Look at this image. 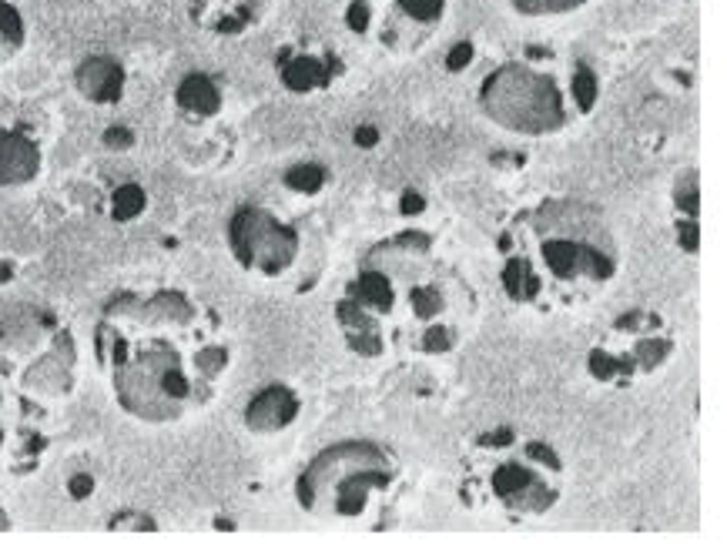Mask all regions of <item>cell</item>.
Wrapping results in <instances>:
<instances>
[{"label":"cell","instance_id":"d6986e66","mask_svg":"<svg viewBox=\"0 0 727 559\" xmlns=\"http://www.w3.org/2000/svg\"><path fill=\"white\" fill-rule=\"evenodd\" d=\"M587 0H513V7L526 17H547V14H570L583 7Z\"/></svg>","mask_w":727,"mask_h":559},{"label":"cell","instance_id":"ac0fdd59","mask_svg":"<svg viewBox=\"0 0 727 559\" xmlns=\"http://www.w3.org/2000/svg\"><path fill=\"white\" fill-rule=\"evenodd\" d=\"M325 185V168L322 165H295L285 171V188L299 191V195H315Z\"/></svg>","mask_w":727,"mask_h":559},{"label":"cell","instance_id":"d4e9b609","mask_svg":"<svg viewBox=\"0 0 727 559\" xmlns=\"http://www.w3.org/2000/svg\"><path fill=\"white\" fill-rule=\"evenodd\" d=\"M376 141H379V131L376 128H369V124L356 128V144H359V148H372Z\"/></svg>","mask_w":727,"mask_h":559},{"label":"cell","instance_id":"8fae6325","mask_svg":"<svg viewBox=\"0 0 727 559\" xmlns=\"http://www.w3.org/2000/svg\"><path fill=\"white\" fill-rule=\"evenodd\" d=\"M299 409L302 402L289 385H265L245 406V426L255 436H272V432L289 429L295 416H299Z\"/></svg>","mask_w":727,"mask_h":559},{"label":"cell","instance_id":"9c48e42d","mask_svg":"<svg viewBox=\"0 0 727 559\" xmlns=\"http://www.w3.org/2000/svg\"><path fill=\"white\" fill-rule=\"evenodd\" d=\"M41 416V402L0 385V462H11L17 472H27L41 459L47 446Z\"/></svg>","mask_w":727,"mask_h":559},{"label":"cell","instance_id":"3957f363","mask_svg":"<svg viewBox=\"0 0 727 559\" xmlns=\"http://www.w3.org/2000/svg\"><path fill=\"white\" fill-rule=\"evenodd\" d=\"M369 258L389 275L392 285L389 315L382 322L386 349L392 339L399 352L413 355L453 352L470 325L476 302L470 285L433 255V242L419 231H406L372 248Z\"/></svg>","mask_w":727,"mask_h":559},{"label":"cell","instance_id":"8992f818","mask_svg":"<svg viewBox=\"0 0 727 559\" xmlns=\"http://www.w3.org/2000/svg\"><path fill=\"white\" fill-rule=\"evenodd\" d=\"M513 456L493 459L483 452V466L470 469L473 483L466 486V503H486L496 506L513 523L530 516H543L557 506L560 499V456L553 452L550 442L540 439H516Z\"/></svg>","mask_w":727,"mask_h":559},{"label":"cell","instance_id":"2e32d148","mask_svg":"<svg viewBox=\"0 0 727 559\" xmlns=\"http://www.w3.org/2000/svg\"><path fill=\"white\" fill-rule=\"evenodd\" d=\"M145 205H148V198H145V191H141V185H121L118 191H114L111 218L114 221H131L145 211Z\"/></svg>","mask_w":727,"mask_h":559},{"label":"cell","instance_id":"7a4b0ae2","mask_svg":"<svg viewBox=\"0 0 727 559\" xmlns=\"http://www.w3.org/2000/svg\"><path fill=\"white\" fill-rule=\"evenodd\" d=\"M503 285L516 305L570 308L617 275V242L607 215L590 201L547 198L500 238Z\"/></svg>","mask_w":727,"mask_h":559},{"label":"cell","instance_id":"30bf717a","mask_svg":"<svg viewBox=\"0 0 727 559\" xmlns=\"http://www.w3.org/2000/svg\"><path fill=\"white\" fill-rule=\"evenodd\" d=\"M44 151L27 128L0 124V188H21L41 175Z\"/></svg>","mask_w":727,"mask_h":559},{"label":"cell","instance_id":"6da1fadb","mask_svg":"<svg viewBox=\"0 0 727 559\" xmlns=\"http://www.w3.org/2000/svg\"><path fill=\"white\" fill-rule=\"evenodd\" d=\"M94 352L114 402L158 426L202 412L232 369L218 315L181 288L111 298L94 325Z\"/></svg>","mask_w":727,"mask_h":559},{"label":"cell","instance_id":"4fadbf2b","mask_svg":"<svg viewBox=\"0 0 727 559\" xmlns=\"http://www.w3.org/2000/svg\"><path fill=\"white\" fill-rule=\"evenodd\" d=\"M339 71V61L329 57V61H319V57H292V51L279 54V74L282 84L295 94H309L315 88H325L332 81V74Z\"/></svg>","mask_w":727,"mask_h":559},{"label":"cell","instance_id":"5bb4252c","mask_svg":"<svg viewBox=\"0 0 727 559\" xmlns=\"http://www.w3.org/2000/svg\"><path fill=\"white\" fill-rule=\"evenodd\" d=\"M175 101L188 118H202V121L215 118V114L222 111V91H218V84L208 74H198V71L188 74L185 81L178 84Z\"/></svg>","mask_w":727,"mask_h":559},{"label":"cell","instance_id":"4316f807","mask_svg":"<svg viewBox=\"0 0 727 559\" xmlns=\"http://www.w3.org/2000/svg\"><path fill=\"white\" fill-rule=\"evenodd\" d=\"M0 529H7V513L0 509Z\"/></svg>","mask_w":727,"mask_h":559},{"label":"cell","instance_id":"5b68a950","mask_svg":"<svg viewBox=\"0 0 727 559\" xmlns=\"http://www.w3.org/2000/svg\"><path fill=\"white\" fill-rule=\"evenodd\" d=\"M0 379L34 402L61 399L74 389L71 332L44 308H21L0 318Z\"/></svg>","mask_w":727,"mask_h":559},{"label":"cell","instance_id":"ba28073f","mask_svg":"<svg viewBox=\"0 0 727 559\" xmlns=\"http://www.w3.org/2000/svg\"><path fill=\"white\" fill-rule=\"evenodd\" d=\"M228 248L248 275L279 282L302 262L305 235L265 205H238L228 218Z\"/></svg>","mask_w":727,"mask_h":559},{"label":"cell","instance_id":"9a60e30c","mask_svg":"<svg viewBox=\"0 0 727 559\" xmlns=\"http://www.w3.org/2000/svg\"><path fill=\"white\" fill-rule=\"evenodd\" d=\"M27 41V27L21 11L11 4V0H0V71L11 57L21 51Z\"/></svg>","mask_w":727,"mask_h":559},{"label":"cell","instance_id":"44dd1931","mask_svg":"<svg viewBox=\"0 0 727 559\" xmlns=\"http://www.w3.org/2000/svg\"><path fill=\"white\" fill-rule=\"evenodd\" d=\"M369 4L366 0H352V7H349V14H346V24H349V31H356V34H366L369 31Z\"/></svg>","mask_w":727,"mask_h":559},{"label":"cell","instance_id":"7c38bea8","mask_svg":"<svg viewBox=\"0 0 727 559\" xmlns=\"http://www.w3.org/2000/svg\"><path fill=\"white\" fill-rule=\"evenodd\" d=\"M74 84L88 101L94 104H114L121 101L124 94V67L114 61V57H88V61L78 64V74H74Z\"/></svg>","mask_w":727,"mask_h":559},{"label":"cell","instance_id":"7402d4cb","mask_svg":"<svg viewBox=\"0 0 727 559\" xmlns=\"http://www.w3.org/2000/svg\"><path fill=\"white\" fill-rule=\"evenodd\" d=\"M470 61H473V44L470 41H459L453 51H449L446 67H449V71H463V67H470Z\"/></svg>","mask_w":727,"mask_h":559},{"label":"cell","instance_id":"52a82bcc","mask_svg":"<svg viewBox=\"0 0 727 559\" xmlns=\"http://www.w3.org/2000/svg\"><path fill=\"white\" fill-rule=\"evenodd\" d=\"M486 118L513 134H553L567 124L563 94L550 74L533 71L530 64H503L486 77L480 88Z\"/></svg>","mask_w":727,"mask_h":559},{"label":"cell","instance_id":"cb8c5ba5","mask_svg":"<svg viewBox=\"0 0 727 559\" xmlns=\"http://www.w3.org/2000/svg\"><path fill=\"white\" fill-rule=\"evenodd\" d=\"M91 489H94V479L91 476H74L71 479V496L74 499H84V496L91 493Z\"/></svg>","mask_w":727,"mask_h":559},{"label":"cell","instance_id":"ffe728a7","mask_svg":"<svg viewBox=\"0 0 727 559\" xmlns=\"http://www.w3.org/2000/svg\"><path fill=\"white\" fill-rule=\"evenodd\" d=\"M399 14H406L416 24H436L443 17L446 0H396Z\"/></svg>","mask_w":727,"mask_h":559},{"label":"cell","instance_id":"484cf974","mask_svg":"<svg viewBox=\"0 0 727 559\" xmlns=\"http://www.w3.org/2000/svg\"><path fill=\"white\" fill-rule=\"evenodd\" d=\"M419 215L423 211V195H416V191H409V195H403V215Z\"/></svg>","mask_w":727,"mask_h":559},{"label":"cell","instance_id":"603a6c76","mask_svg":"<svg viewBox=\"0 0 727 559\" xmlns=\"http://www.w3.org/2000/svg\"><path fill=\"white\" fill-rule=\"evenodd\" d=\"M131 131L128 128H111L108 134H104V144H108V148H114V151H124V148H131Z\"/></svg>","mask_w":727,"mask_h":559},{"label":"cell","instance_id":"e0dca14e","mask_svg":"<svg viewBox=\"0 0 727 559\" xmlns=\"http://www.w3.org/2000/svg\"><path fill=\"white\" fill-rule=\"evenodd\" d=\"M570 91H573V104H577L580 114L593 111V104H597V74H593L587 64H577L573 81H570Z\"/></svg>","mask_w":727,"mask_h":559},{"label":"cell","instance_id":"277c9868","mask_svg":"<svg viewBox=\"0 0 727 559\" xmlns=\"http://www.w3.org/2000/svg\"><path fill=\"white\" fill-rule=\"evenodd\" d=\"M399 489V462L379 442L346 439L322 449L302 469L295 496L322 523H362L382 516V506Z\"/></svg>","mask_w":727,"mask_h":559}]
</instances>
